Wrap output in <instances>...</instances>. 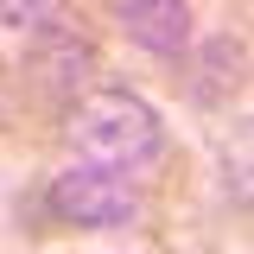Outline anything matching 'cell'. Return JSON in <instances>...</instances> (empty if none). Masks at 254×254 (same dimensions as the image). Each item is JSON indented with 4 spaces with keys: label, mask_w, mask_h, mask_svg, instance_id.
<instances>
[{
    "label": "cell",
    "mask_w": 254,
    "mask_h": 254,
    "mask_svg": "<svg viewBox=\"0 0 254 254\" xmlns=\"http://www.w3.org/2000/svg\"><path fill=\"white\" fill-rule=\"evenodd\" d=\"M64 146H70V159L146 178L165 159V121L133 89H89L76 108H64Z\"/></svg>",
    "instance_id": "cell-1"
},
{
    "label": "cell",
    "mask_w": 254,
    "mask_h": 254,
    "mask_svg": "<svg viewBox=\"0 0 254 254\" xmlns=\"http://www.w3.org/2000/svg\"><path fill=\"white\" fill-rule=\"evenodd\" d=\"M51 210L76 229H127L140 216V185L127 172L89 165V159H70L58 178H51Z\"/></svg>",
    "instance_id": "cell-2"
},
{
    "label": "cell",
    "mask_w": 254,
    "mask_h": 254,
    "mask_svg": "<svg viewBox=\"0 0 254 254\" xmlns=\"http://www.w3.org/2000/svg\"><path fill=\"white\" fill-rule=\"evenodd\" d=\"M26 70H32V83H38V95L45 102H64V108H76L83 102V83H89V70H95V58H89V45L76 38V32H45L38 38V51L26 58Z\"/></svg>",
    "instance_id": "cell-3"
},
{
    "label": "cell",
    "mask_w": 254,
    "mask_h": 254,
    "mask_svg": "<svg viewBox=\"0 0 254 254\" xmlns=\"http://www.w3.org/2000/svg\"><path fill=\"white\" fill-rule=\"evenodd\" d=\"M115 19H121V32L140 51H153V58H185L190 51V6L185 0H121Z\"/></svg>",
    "instance_id": "cell-4"
},
{
    "label": "cell",
    "mask_w": 254,
    "mask_h": 254,
    "mask_svg": "<svg viewBox=\"0 0 254 254\" xmlns=\"http://www.w3.org/2000/svg\"><path fill=\"white\" fill-rule=\"evenodd\" d=\"M242 83H248V51L222 32V38H210L203 51H197V83H190V95L197 102H229V95H242Z\"/></svg>",
    "instance_id": "cell-5"
},
{
    "label": "cell",
    "mask_w": 254,
    "mask_h": 254,
    "mask_svg": "<svg viewBox=\"0 0 254 254\" xmlns=\"http://www.w3.org/2000/svg\"><path fill=\"white\" fill-rule=\"evenodd\" d=\"M0 13H6V26L26 32V38H45V32L64 26V0H0Z\"/></svg>",
    "instance_id": "cell-6"
}]
</instances>
